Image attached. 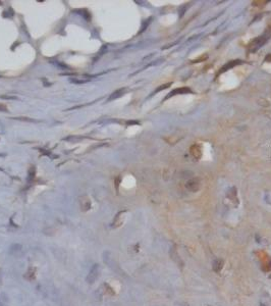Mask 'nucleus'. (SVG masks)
Returning <instances> with one entry per match:
<instances>
[{
	"label": "nucleus",
	"instance_id": "obj_8",
	"mask_svg": "<svg viewBox=\"0 0 271 306\" xmlns=\"http://www.w3.org/2000/svg\"><path fill=\"white\" fill-rule=\"evenodd\" d=\"M170 85H171V83H167V84H165V85H162V86L159 87L156 91H161V90H163V89H166V88H168Z\"/></svg>",
	"mask_w": 271,
	"mask_h": 306
},
{
	"label": "nucleus",
	"instance_id": "obj_4",
	"mask_svg": "<svg viewBox=\"0 0 271 306\" xmlns=\"http://www.w3.org/2000/svg\"><path fill=\"white\" fill-rule=\"evenodd\" d=\"M189 93H192V90L188 87H181V88H177L172 90L169 94L167 95L166 98H169L172 97V96H175V95H181V94H189Z\"/></svg>",
	"mask_w": 271,
	"mask_h": 306
},
{
	"label": "nucleus",
	"instance_id": "obj_9",
	"mask_svg": "<svg viewBox=\"0 0 271 306\" xmlns=\"http://www.w3.org/2000/svg\"><path fill=\"white\" fill-rule=\"evenodd\" d=\"M265 61H267V62H270V61H271V53L268 54V55L266 56V58H265Z\"/></svg>",
	"mask_w": 271,
	"mask_h": 306
},
{
	"label": "nucleus",
	"instance_id": "obj_6",
	"mask_svg": "<svg viewBox=\"0 0 271 306\" xmlns=\"http://www.w3.org/2000/svg\"><path fill=\"white\" fill-rule=\"evenodd\" d=\"M98 274H99V266L98 265H94L91 270L90 274L88 276V281L90 283H94V281L98 278Z\"/></svg>",
	"mask_w": 271,
	"mask_h": 306
},
{
	"label": "nucleus",
	"instance_id": "obj_1",
	"mask_svg": "<svg viewBox=\"0 0 271 306\" xmlns=\"http://www.w3.org/2000/svg\"><path fill=\"white\" fill-rule=\"evenodd\" d=\"M267 39H268L267 35H262V36L257 37L256 39L252 40V41L249 43V45H248V50H249L250 52L257 51V50H258L259 48L261 47V46L264 45L265 42L267 41Z\"/></svg>",
	"mask_w": 271,
	"mask_h": 306
},
{
	"label": "nucleus",
	"instance_id": "obj_3",
	"mask_svg": "<svg viewBox=\"0 0 271 306\" xmlns=\"http://www.w3.org/2000/svg\"><path fill=\"white\" fill-rule=\"evenodd\" d=\"M241 63H242L241 60H231V61H228V62L226 63V64H224L223 67H222L221 69H219V71H218V73H217V77H218L219 75H221V73H225V71H227L228 69H231L232 67H235V65L241 64Z\"/></svg>",
	"mask_w": 271,
	"mask_h": 306
},
{
	"label": "nucleus",
	"instance_id": "obj_10",
	"mask_svg": "<svg viewBox=\"0 0 271 306\" xmlns=\"http://www.w3.org/2000/svg\"><path fill=\"white\" fill-rule=\"evenodd\" d=\"M0 109L5 110V109H6V108H5V106H3V105H0Z\"/></svg>",
	"mask_w": 271,
	"mask_h": 306
},
{
	"label": "nucleus",
	"instance_id": "obj_7",
	"mask_svg": "<svg viewBox=\"0 0 271 306\" xmlns=\"http://www.w3.org/2000/svg\"><path fill=\"white\" fill-rule=\"evenodd\" d=\"M222 266H223V262L221 260H215L213 262V270L215 272H220Z\"/></svg>",
	"mask_w": 271,
	"mask_h": 306
},
{
	"label": "nucleus",
	"instance_id": "obj_2",
	"mask_svg": "<svg viewBox=\"0 0 271 306\" xmlns=\"http://www.w3.org/2000/svg\"><path fill=\"white\" fill-rule=\"evenodd\" d=\"M200 180L198 179H192L189 180L185 184V187H187L188 190H190L191 192H197L199 189H200Z\"/></svg>",
	"mask_w": 271,
	"mask_h": 306
},
{
	"label": "nucleus",
	"instance_id": "obj_5",
	"mask_svg": "<svg viewBox=\"0 0 271 306\" xmlns=\"http://www.w3.org/2000/svg\"><path fill=\"white\" fill-rule=\"evenodd\" d=\"M190 153L192 154L195 159H200L202 156V149L198 144H194L193 146L190 148Z\"/></svg>",
	"mask_w": 271,
	"mask_h": 306
}]
</instances>
